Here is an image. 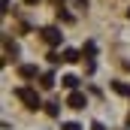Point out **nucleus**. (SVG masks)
Here are the masks:
<instances>
[{
    "label": "nucleus",
    "mask_w": 130,
    "mask_h": 130,
    "mask_svg": "<svg viewBox=\"0 0 130 130\" xmlns=\"http://www.w3.org/2000/svg\"><path fill=\"white\" fill-rule=\"evenodd\" d=\"M15 97L21 100V103H27L30 109H39V94L33 88H15Z\"/></svg>",
    "instance_id": "obj_1"
},
{
    "label": "nucleus",
    "mask_w": 130,
    "mask_h": 130,
    "mask_svg": "<svg viewBox=\"0 0 130 130\" xmlns=\"http://www.w3.org/2000/svg\"><path fill=\"white\" fill-rule=\"evenodd\" d=\"M61 36H64V33L58 30V27H45V30H42V39H45L48 45H58V42H61Z\"/></svg>",
    "instance_id": "obj_2"
},
{
    "label": "nucleus",
    "mask_w": 130,
    "mask_h": 130,
    "mask_svg": "<svg viewBox=\"0 0 130 130\" xmlns=\"http://www.w3.org/2000/svg\"><path fill=\"white\" fill-rule=\"evenodd\" d=\"M67 106H73V109H85V106H88V100H85V94L73 91V94H70V100H67Z\"/></svg>",
    "instance_id": "obj_3"
},
{
    "label": "nucleus",
    "mask_w": 130,
    "mask_h": 130,
    "mask_svg": "<svg viewBox=\"0 0 130 130\" xmlns=\"http://www.w3.org/2000/svg\"><path fill=\"white\" fill-rule=\"evenodd\" d=\"M18 76H21V79H36V67H33V64L18 67Z\"/></svg>",
    "instance_id": "obj_4"
},
{
    "label": "nucleus",
    "mask_w": 130,
    "mask_h": 130,
    "mask_svg": "<svg viewBox=\"0 0 130 130\" xmlns=\"http://www.w3.org/2000/svg\"><path fill=\"white\" fill-rule=\"evenodd\" d=\"M112 88H115V94H121V97H130V85H124V82H112Z\"/></svg>",
    "instance_id": "obj_5"
},
{
    "label": "nucleus",
    "mask_w": 130,
    "mask_h": 130,
    "mask_svg": "<svg viewBox=\"0 0 130 130\" xmlns=\"http://www.w3.org/2000/svg\"><path fill=\"white\" fill-rule=\"evenodd\" d=\"M39 85H42V88H55V76H52V73H42V76H39Z\"/></svg>",
    "instance_id": "obj_6"
},
{
    "label": "nucleus",
    "mask_w": 130,
    "mask_h": 130,
    "mask_svg": "<svg viewBox=\"0 0 130 130\" xmlns=\"http://www.w3.org/2000/svg\"><path fill=\"white\" fill-rule=\"evenodd\" d=\"M64 61L67 64H76V61H79V52H76V48H64Z\"/></svg>",
    "instance_id": "obj_7"
},
{
    "label": "nucleus",
    "mask_w": 130,
    "mask_h": 130,
    "mask_svg": "<svg viewBox=\"0 0 130 130\" xmlns=\"http://www.w3.org/2000/svg\"><path fill=\"white\" fill-rule=\"evenodd\" d=\"M45 112H48V115H52V118H55V115H58V112H61V109H58V103H45Z\"/></svg>",
    "instance_id": "obj_8"
},
{
    "label": "nucleus",
    "mask_w": 130,
    "mask_h": 130,
    "mask_svg": "<svg viewBox=\"0 0 130 130\" xmlns=\"http://www.w3.org/2000/svg\"><path fill=\"white\" fill-rule=\"evenodd\" d=\"M64 85H67V88H76V85H79V79H76V76H64Z\"/></svg>",
    "instance_id": "obj_9"
},
{
    "label": "nucleus",
    "mask_w": 130,
    "mask_h": 130,
    "mask_svg": "<svg viewBox=\"0 0 130 130\" xmlns=\"http://www.w3.org/2000/svg\"><path fill=\"white\" fill-rule=\"evenodd\" d=\"M64 130H82V127H79V124H73V121H70V124H64Z\"/></svg>",
    "instance_id": "obj_10"
},
{
    "label": "nucleus",
    "mask_w": 130,
    "mask_h": 130,
    "mask_svg": "<svg viewBox=\"0 0 130 130\" xmlns=\"http://www.w3.org/2000/svg\"><path fill=\"white\" fill-rule=\"evenodd\" d=\"M91 130H106V127H103L100 121H94V124H91Z\"/></svg>",
    "instance_id": "obj_11"
},
{
    "label": "nucleus",
    "mask_w": 130,
    "mask_h": 130,
    "mask_svg": "<svg viewBox=\"0 0 130 130\" xmlns=\"http://www.w3.org/2000/svg\"><path fill=\"white\" fill-rule=\"evenodd\" d=\"M24 3H39V0H24Z\"/></svg>",
    "instance_id": "obj_12"
},
{
    "label": "nucleus",
    "mask_w": 130,
    "mask_h": 130,
    "mask_svg": "<svg viewBox=\"0 0 130 130\" xmlns=\"http://www.w3.org/2000/svg\"><path fill=\"white\" fill-rule=\"evenodd\" d=\"M127 18H130V9H127Z\"/></svg>",
    "instance_id": "obj_13"
}]
</instances>
